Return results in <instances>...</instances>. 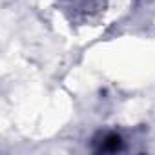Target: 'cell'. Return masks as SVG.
I'll use <instances>...</instances> for the list:
<instances>
[{
  "mask_svg": "<svg viewBox=\"0 0 155 155\" xmlns=\"http://www.w3.org/2000/svg\"><path fill=\"white\" fill-rule=\"evenodd\" d=\"M102 139H104V140H102V144H101V148H99L101 151H115V150H120L122 140H120L119 135L108 133V135H104Z\"/></svg>",
  "mask_w": 155,
  "mask_h": 155,
  "instance_id": "obj_1",
  "label": "cell"
}]
</instances>
